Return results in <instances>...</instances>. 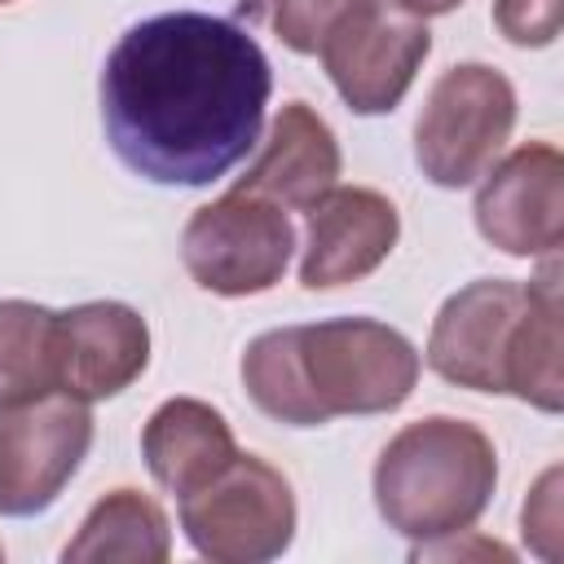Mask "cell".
Here are the masks:
<instances>
[{
  "label": "cell",
  "mask_w": 564,
  "mask_h": 564,
  "mask_svg": "<svg viewBox=\"0 0 564 564\" xmlns=\"http://www.w3.org/2000/svg\"><path fill=\"white\" fill-rule=\"evenodd\" d=\"M273 70L251 31L172 9L119 35L101 66V123L115 159L154 185H212L251 154Z\"/></svg>",
  "instance_id": "6da1fadb"
},
{
  "label": "cell",
  "mask_w": 564,
  "mask_h": 564,
  "mask_svg": "<svg viewBox=\"0 0 564 564\" xmlns=\"http://www.w3.org/2000/svg\"><path fill=\"white\" fill-rule=\"evenodd\" d=\"M419 383V348L375 317L278 326L247 344L242 388L260 414L286 427H322L344 414H388Z\"/></svg>",
  "instance_id": "7a4b0ae2"
},
{
  "label": "cell",
  "mask_w": 564,
  "mask_h": 564,
  "mask_svg": "<svg viewBox=\"0 0 564 564\" xmlns=\"http://www.w3.org/2000/svg\"><path fill=\"white\" fill-rule=\"evenodd\" d=\"M427 366L454 388L511 392L560 414V260L546 256L533 282L476 278L454 291L432 317Z\"/></svg>",
  "instance_id": "3957f363"
},
{
  "label": "cell",
  "mask_w": 564,
  "mask_h": 564,
  "mask_svg": "<svg viewBox=\"0 0 564 564\" xmlns=\"http://www.w3.org/2000/svg\"><path fill=\"white\" fill-rule=\"evenodd\" d=\"M375 507L410 542L471 533L498 489L494 441L449 414L405 423L375 458Z\"/></svg>",
  "instance_id": "277c9868"
},
{
  "label": "cell",
  "mask_w": 564,
  "mask_h": 564,
  "mask_svg": "<svg viewBox=\"0 0 564 564\" xmlns=\"http://www.w3.org/2000/svg\"><path fill=\"white\" fill-rule=\"evenodd\" d=\"M181 529L212 564H269L295 542V494L260 454H234L181 494Z\"/></svg>",
  "instance_id": "5b68a950"
},
{
  "label": "cell",
  "mask_w": 564,
  "mask_h": 564,
  "mask_svg": "<svg viewBox=\"0 0 564 564\" xmlns=\"http://www.w3.org/2000/svg\"><path fill=\"white\" fill-rule=\"evenodd\" d=\"M516 128V88L485 62L449 66L414 123V163L441 189H463L485 176Z\"/></svg>",
  "instance_id": "8992f818"
},
{
  "label": "cell",
  "mask_w": 564,
  "mask_h": 564,
  "mask_svg": "<svg viewBox=\"0 0 564 564\" xmlns=\"http://www.w3.org/2000/svg\"><path fill=\"white\" fill-rule=\"evenodd\" d=\"M291 251L295 229L286 220V207L238 185L216 203L198 207L181 234L185 273L203 291L225 300L273 291L291 264Z\"/></svg>",
  "instance_id": "52a82bcc"
},
{
  "label": "cell",
  "mask_w": 564,
  "mask_h": 564,
  "mask_svg": "<svg viewBox=\"0 0 564 564\" xmlns=\"http://www.w3.org/2000/svg\"><path fill=\"white\" fill-rule=\"evenodd\" d=\"M432 53L423 18L392 0H352L322 35V66L352 115H388L410 93L419 66Z\"/></svg>",
  "instance_id": "ba28073f"
},
{
  "label": "cell",
  "mask_w": 564,
  "mask_h": 564,
  "mask_svg": "<svg viewBox=\"0 0 564 564\" xmlns=\"http://www.w3.org/2000/svg\"><path fill=\"white\" fill-rule=\"evenodd\" d=\"M93 445V410L75 392H40L0 410V516L48 511Z\"/></svg>",
  "instance_id": "9c48e42d"
},
{
  "label": "cell",
  "mask_w": 564,
  "mask_h": 564,
  "mask_svg": "<svg viewBox=\"0 0 564 564\" xmlns=\"http://www.w3.org/2000/svg\"><path fill=\"white\" fill-rule=\"evenodd\" d=\"M476 229L516 260L555 256L564 238V159L551 141H524L494 159L476 189Z\"/></svg>",
  "instance_id": "30bf717a"
},
{
  "label": "cell",
  "mask_w": 564,
  "mask_h": 564,
  "mask_svg": "<svg viewBox=\"0 0 564 564\" xmlns=\"http://www.w3.org/2000/svg\"><path fill=\"white\" fill-rule=\"evenodd\" d=\"M401 216L388 194L370 185H330L308 207L300 286L330 291L370 278L397 247Z\"/></svg>",
  "instance_id": "8fae6325"
},
{
  "label": "cell",
  "mask_w": 564,
  "mask_h": 564,
  "mask_svg": "<svg viewBox=\"0 0 564 564\" xmlns=\"http://www.w3.org/2000/svg\"><path fill=\"white\" fill-rule=\"evenodd\" d=\"M57 388L93 401L119 397L150 366V326L123 300H88L53 322Z\"/></svg>",
  "instance_id": "7c38bea8"
},
{
  "label": "cell",
  "mask_w": 564,
  "mask_h": 564,
  "mask_svg": "<svg viewBox=\"0 0 564 564\" xmlns=\"http://www.w3.org/2000/svg\"><path fill=\"white\" fill-rule=\"evenodd\" d=\"M330 185H339V141L330 123L308 101H286L238 189H251L278 207L308 212Z\"/></svg>",
  "instance_id": "4fadbf2b"
},
{
  "label": "cell",
  "mask_w": 564,
  "mask_h": 564,
  "mask_svg": "<svg viewBox=\"0 0 564 564\" xmlns=\"http://www.w3.org/2000/svg\"><path fill=\"white\" fill-rule=\"evenodd\" d=\"M234 454H238V445H234L225 414L198 397L163 401L141 427V458H145L150 476L176 498L198 489L203 480H212Z\"/></svg>",
  "instance_id": "5bb4252c"
},
{
  "label": "cell",
  "mask_w": 564,
  "mask_h": 564,
  "mask_svg": "<svg viewBox=\"0 0 564 564\" xmlns=\"http://www.w3.org/2000/svg\"><path fill=\"white\" fill-rule=\"evenodd\" d=\"M172 555V533L163 507L141 489H110L93 502L79 533L66 542V564H101V560H128V564H163Z\"/></svg>",
  "instance_id": "9a60e30c"
},
{
  "label": "cell",
  "mask_w": 564,
  "mask_h": 564,
  "mask_svg": "<svg viewBox=\"0 0 564 564\" xmlns=\"http://www.w3.org/2000/svg\"><path fill=\"white\" fill-rule=\"evenodd\" d=\"M57 313L31 300H0V410L57 388Z\"/></svg>",
  "instance_id": "2e32d148"
},
{
  "label": "cell",
  "mask_w": 564,
  "mask_h": 564,
  "mask_svg": "<svg viewBox=\"0 0 564 564\" xmlns=\"http://www.w3.org/2000/svg\"><path fill=\"white\" fill-rule=\"evenodd\" d=\"M348 4L352 0H247V9H256L273 26V35L304 57L322 48V35Z\"/></svg>",
  "instance_id": "e0dca14e"
},
{
  "label": "cell",
  "mask_w": 564,
  "mask_h": 564,
  "mask_svg": "<svg viewBox=\"0 0 564 564\" xmlns=\"http://www.w3.org/2000/svg\"><path fill=\"white\" fill-rule=\"evenodd\" d=\"M494 26L516 48H546L564 26V0H494Z\"/></svg>",
  "instance_id": "ac0fdd59"
},
{
  "label": "cell",
  "mask_w": 564,
  "mask_h": 564,
  "mask_svg": "<svg viewBox=\"0 0 564 564\" xmlns=\"http://www.w3.org/2000/svg\"><path fill=\"white\" fill-rule=\"evenodd\" d=\"M560 467H551L542 480H538V489L529 494V502H524V542L542 555V560H555L560 555Z\"/></svg>",
  "instance_id": "d6986e66"
},
{
  "label": "cell",
  "mask_w": 564,
  "mask_h": 564,
  "mask_svg": "<svg viewBox=\"0 0 564 564\" xmlns=\"http://www.w3.org/2000/svg\"><path fill=\"white\" fill-rule=\"evenodd\" d=\"M392 4L405 9V13H414V18H441V13L458 9L463 0H392Z\"/></svg>",
  "instance_id": "ffe728a7"
},
{
  "label": "cell",
  "mask_w": 564,
  "mask_h": 564,
  "mask_svg": "<svg viewBox=\"0 0 564 564\" xmlns=\"http://www.w3.org/2000/svg\"><path fill=\"white\" fill-rule=\"evenodd\" d=\"M0 560H4V546H0Z\"/></svg>",
  "instance_id": "44dd1931"
},
{
  "label": "cell",
  "mask_w": 564,
  "mask_h": 564,
  "mask_svg": "<svg viewBox=\"0 0 564 564\" xmlns=\"http://www.w3.org/2000/svg\"><path fill=\"white\" fill-rule=\"evenodd\" d=\"M0 4H13V0H0Z\"/></svg>",
  "instance_id": "7402d4cb"
}]
</instances>
